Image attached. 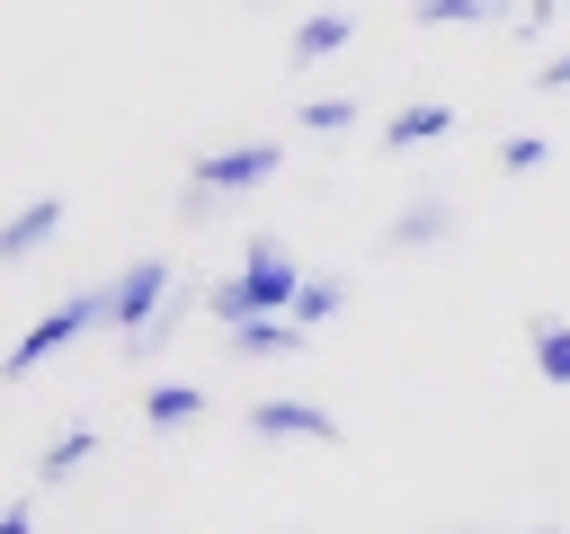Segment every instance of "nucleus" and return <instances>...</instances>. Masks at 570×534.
<instances>
[{
    "instance_id": "obj_1",
    "label": "nucleus",
    "mask_w": 570,
    "mask_h": 534,
    "mask_svg": "<svg viewBox=\"0 0 570 534\" xmlns=\"http://www.w3.org/2000/svg\"><path fill=\"white\" fill-rule=\"evenodd\" d=\"M294 294H303V258H294L276 231H249V240H240V267L205 285V312H214V329H240V320L294 312Z\"/></svg>"
},
{
    "instance_id": "obj_2",
    "label": "nucleus",
    "mask_w": 570,
    "mask_h": 534,
    "mask_svg": "<svg viewBox=\"0 0 570 534\" xmlns=\"http://www.w3.org/2000/svg\"><path fill=\"white\" fill-rule=\"evenodd\" d=\"M80 329H107V285H80V294H71V303H53L36 329H18V338L0 347V383H27V374H36L45 356H62Z\"/></svg>"
},
{
    "instance_id": "obj_3",
    "label": "nucleus",
    "mask_w": 570,
    "mask_h": 534,
    "mask_svg": "<svg viewBox=\"0 0 570 534\" xmlns=\"http://www.w3.org/2000/svg\"><path fill=\"white\" fill-rule=\"evenodd\" d=\"M107 285V329H142L160 303H169V285H178V258H125L116 276H98Z\"/></svg>"
},
{
    "instance_id": "obj_4",
    "label": "nucleus",
    "mask_w": 570,
    "mask_h": 534,
    "mask_svg": "<svg viewBox=\"0 0 570 534\" xmlns=\"http://www.w3.org/2000/svg\"><path fill=\"white\" fill-rule=\"evenodd\" d=\"M463 231V205H454V187H419L392 222H383V249L392 258H410V249H436V240H454Z\"/></svg>"
},
{
    "instance_id": "obj_5",
    "label": "nucleus",
    "mask_w": 570,
    "mask_h": 534,
    "mask_svg": "<svg viewBox=\"0 0 570 534\" xmlns=\"http://www.w3.org/2000/svg\"><path fill=\"white\" fill-rule=\"evenodd\" d=\"M240 436H258V445H338V418L321 400H249Z\"/></svg>"
},
{
    "instance_id": "obj_6",
    "label": "nucleus",
    "mask_w": 570,
    "mask_h": 534,
    "mask_svg": "<svg viewBox=\"0 0 570 534\" xmlns=\"http://www.w3.org/2000/svg\"><path fill=\"white\" fill-rule=\"evenodd\" d=\"M276 169H285L276 142H223V151H205L187 178H196V187H223V196H249V187H267Z\"/></svg>"
},
{
    "instance_id": "obj_7",
    "label": "nucleus",
    "mask_w": 570,
    "mask_h": 534,
    "mask_svg": "<svg viewBox=\"0 0 570 534\" xmlns=\"http://www.w3.org/2000/svg\"><path fill=\"white\" fill-rule=\"evenodd\" d=\"M196 312H205V285H196V276H187V267H178V285H169V303H160V312H151V320H142V329H125V338H116V347H125V356H134V365H142V356H160V347H169V338H187V320H196Z\"/></svg>"
},
{
    "instance_id": "obj_8",
    "label": "nucleus",
    "mask_w": 570,
    "mask_h": 534,
    "mask_svg": "<svg viewBox=\"0 0 570 534\" xmlns=\"http://www.w3.org/2000/svg\"><path fill=\"white\" fill-rule=\"evenodd\" d=\"M303 347H312V329H303L294 312H267V320L223 329V356H232V365H276V356H303Z\"/></svg>"
},
{
    "instance_id": "obj_9",
    "label": "nucleus",
    "mask_w": 570,
    "mask_h": 534,
    "mask_svg": "<svg viewBox=\"0 0 570 534\" xmlns=\"http://www.w3.org/2000/svg\"><path fill=\"white\" fill-rule=\"evenodd\" d=\"M53 231H62V196H27V205L0 222V267H27Z\"/></svg>"
},
{
    "instance_id": "obj_10",
    "label": "nucleus",
    "mask_w": 570,
    "mask_h": 534,
    "mask_svg": "<svg viewBox=\"0 0 570 534\" xmlns=\"http://www.w3.org/2000/svg\"><path fill=\"white\" fill-rule=\"evenodd\" d=\"M463 116L445 107V98H419V107H401V116H383V151H428V142H445Z\"/></svg>"
},
{
    "instance_id": "obj_11",
    "label": "nucleus",
    "mask_w": 570,
    "mask_h": 534,
    "mask_svg": "<svg viewBox=\"0 0 570 534\" xmlns=\"http://www.w3.org/2000/svg\"><path fill=\"white\" fill-rule=\"evenodd\" d=\"M347 36H356V18H347V9H312V18L294 27V44H285V62H294V71H312V62H330V53H347Z\"/></svg>"
},
{
    "instance_id": "obj_12",
    "label": "nucleus",
    "mask_w": 570,
    "mask_h": 534,
    "mask_svg": "<svg viewBox=\"0 0 570 534\" xmlns=\"http://www.w3.org/2000/svg\"><path fill=\"white\" fill-rule=\"evenodd\" d=\"M196 418H205V392H196V383H151V392H142V427H151V436L196 427Z\"/></svg>"
},
{
    "instance_id": "obj_13",
    "label": "nucleus",
    "mask_w": 570,
    "mask_h": 534,
    "mask_svg": "<svg viewBox=\"0 0 570 534\" xmlns=\"http://www.w3.org/2000/svg\"><path fill=\"white\" fill-rule=\"evenodd\" d=\"M525 356H534L543 383H570V320H561V312H534V320H525Z\"/></svg>"
},
{
    "instance_id": "obj_14",
    "label": "nucleus",
    "mask_w": 570,
    "mask_h": 534,
    "mask_svg": "<svg viewBox=\"0 0 570 534\" xmlns=\"http://www.w3.org/2000/svg\"><path fill=\"white\" fill-rule=\"evenodd\" d=\"M525 0H410L419 27H490V18H517Z\"/></svg>"
},
{
    "instance_id": "obj_15",
    "label": "nucleus",
    "mask_w": 570,
    "mask_h": 534,
    "mask_svg": "<svg viewBox=\"0 0 570 534\" xmlns=\"http://www.w3.org/2000/svg\"><path fill=\"white\" fill-rule=\"evenodd\" d=\"M89 454H98V427H62V436L45 445V463H36V490H62V481H71Z\"/></svg>"
},
{
    "instance_id": "obj_16",
    "label": "nucleus",
    "mask_w": 570,
    "mask_h": 534,
    "mask_svg": "<svg viewBox=\"0 0 570 534\" xmlns=\"http://www.w3.org/2000/svg\"><path fill=\"white\" fill-rule=\"evenodd\" d=\"M338 312H347V276H303L294 320H303V329H321V320H338Z\"/></svg>"
},
{
    "instance_id": "obj_17",
    "label": "nucleus",
    "mask_w": 570,
    "mask_h": 534,
    "mask_svg": "<svg viewBox=\"0 0 570 534\" xmlns=\"http://www.w3.org/2000/svg\"><path fill=\"white\" fill-rule=\"evenodd\" d=\"M543 160H552V142H543V134H508V142H499V169H508V178H534Z\"/></svg>"
},
{
    "instance_id": "obj_18",
    "label": "nucleus",
    "mask_w": 570,
    "mask_h": 534,
    "mask_svg": "<svg viewBox=\"0 0 570 534\" xmlns=\"http://www.w3.org/2000/svg\"><path fill=\"white\" fill-rule=\"evenodd\" d=\"M356 125V98H312L303 107V134H347Z\"/></svg>"
},
{
    "instance_id": "obj_19",
    "label": "nucleus",
    "mask_w": 570,
    "mask_h": 534,
    "mask_svg": "<svg viewBox=\"0 0 570 534\" xmlns=\"http://www.w3.org/2000/svg\"><path fill=\"white\" fill-rule=\"evenodd\" d=\"M223 205H232V196H223V187H196V178H187V187H178V222H214V214H223Z\"/></svg>"
},
{
    "instance_id": "obj_20",
    "label": "nucleus",
    "mask_w": 570,
    "mask_h": 534,
    "mask_svg": "<svg viewBox=\"0 0 570 534\" xmlns=\"http://www.w3.org/2000/svg\"><path fill=\"white\" fill-rule=\"evenodd\" d=\"M534 89H543V98L570 89V53H543V62H534Z\"/></svg>"
},
{
    "instance_id": "obj_21",
    "label": "nucleus",
    "mask_w": 570,
    "mask_h": 534,
    "mask_svg": "<svg viewBox=\"0 0 570 534\" xmlns=\"http://www.w3.org/2000/svg\"><path fill=\"white\" fill-rule=\"evenodd\" d=\"M0 534H36V498H0Z\"/></svg>"
},
{
    "instance_id": "obj_22",
    "label": "nucleus",
    "mask_w": 570,
    "mask_h": 534,
    "mask_svg": "<svg viewBox=\"0 0 570 534\" xmlns=\"http://www.w3.org/2000/svg\"><path fill=\"white\" fill-rule=\"evenodd\" d=\"M534 534H552V525H534Z\"/></svg>"
},
{
    "instance_id": "obj_23",
    "label": "nucleus",
    "mask_w": 570,
    "mask_h": 534,
    "mask_svg": "<svg viewBox=\"0 0 570 534\" xmlns=\"http://www.w3.org/2000/svg\"><path fill=\"white\" fill-rule=\"evenodd\" d=\"M561 9H570V0H561Z\"/></svg>"
}]
</instances>
